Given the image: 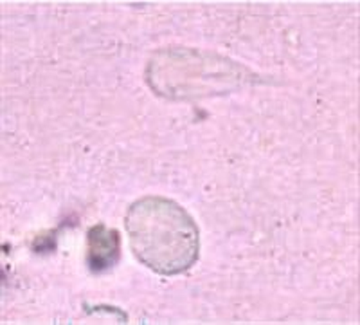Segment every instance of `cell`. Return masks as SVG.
Masks as SVG:
<instances>
[{
	"mask_svg": "<svg viewBox=\"0 0 360 325\" xmlns=\"http://www.w3.org/2000/svg\"><path fill=\"white\" fill-rule=\"evenodd\" d=\"M245 70L227 58L195 49L160 51L150 63V85L168 98L221 94V89H234L247 76Z\"/></svg>",
	"mask_w": 360,
	"mask_h": 325,
	"instance_id": "obj_2",
	"label": "cell"
},
{
	"mask_svg": "<svg viewBox=\"0 0 360 325\" xmlns=\"http://www.w3.org/2000/svg\"><path fill=\"white\" fill-rule=\"evenodd\" d=\"M124 226L135 259L159 275H180L197 262L200 250L197 223L172 199L135 201L128 208Z\"/></svg>",
	"mask_w": 360,
	"mask_h": 325,
	"instance_id": "obj_1",
	"label": "cell"
},
{
	"mask_svg": "<svg viewBox=\"0 0 360 325\" xmlns=\"http://www.w3.org/2000/svg\"><path fill=\"white\" fill-rule=\"evenodd\" d=\"M121 237L119 231L105 224L92 226L86 233V266L92 273H105L119 260Z\"/></svg>",
	"mask_w": 360,
	"mask_h": 325,
	"instance_id": "obj_3",
	"label": "cell"
}]
</instances>
